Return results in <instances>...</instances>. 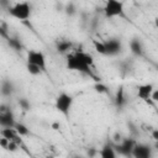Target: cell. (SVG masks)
Masks as SVG:
<instances>
[{
    "instance_id": "obj_4",
    "label": "cell",
    "mask_w": 158,
    "mask_h": 158,
    "mask_svg": "<svg viewBox=\"0 0 158 158\" xmlns=\"http://www.w3.org/2000/svg\"><path fill=\"white\" fill-rule=\"evenodd\" d=\"M104 16L106 19H112V17H125V9H123V2L118 0H109L105 2L104 6Z\"/></svg>"
},
{
    "instance_id": "obj_25",
    "label": "cell",
    "mask_w": 158,
    "mask_h": 158,
    "mask_svg": "<svg viewBox=\"0 0 158 158\" xmlns=\"http://www.w3.org/2000/svg\"><path fill=\"white\" fill-rule=\"evenodd\" d=\"M152 138H153L154 141L158 139V130H157V128H153V130H152Z\"/></svg>"
},
{
    "instance_id": "obj_16",
    "label": "cell",
    "mask_w": 158,
    "mask_h": 158,
    "mask_svg": "<svg viewBox=\"0 0 158 158\" xmlns=\"http://www.w3.org/2000/svg\"><path fill=\"white\" fill-rule=\"evenodd\" d=\"M73 47V43L68 40H62L59 42H57V46H56V49L58 53L60 54H69L70 53V49Z\"/></svg>"
},
{
    "instance_id": "obj_3",
    "label": "cell",
    "mask_w": 158,
    "mask_h": 158,
    "mask_svg": "<svg viewBox=\"0 0 158 158\" xmlns=\"http://www.w3.org/2000/svg\"><path fill=\"white\" fill-rule=\"evenodd\" d=\"M73 102H74V98L68 94V93H60L57 98H56V101H54V107L58 112H60L63 116H69L70 114V109L73 106Z\"/></svg>"
},
{
    "instance_id": "obj_14",
    "label": "cell",
    "mask_w": 158,
    "mask_h": 158,
    "mask_svg": "<svg viewBox=\"0 0 158 158\" xmlns=\"http://www.w3.org/2000/svg\"><path fill=\"white\" fill-rule=\"evenodd\" d=\"M130 49H131L132 54L136 56V57H142L143 56V52H144L143 44H142V42L138 38H132L131 40V42H130Z\"/></svg>"
},
{
    "instance_id": "obj_17",
    "label": "cell",
    "mask_w": 158,
    "mask_h": 158,
    "mask_svg": "<svg viewBox=\"0 0 158 158\" xmlns=\"http://www.w3.org/2000/svg\"><path fill=\"white\" fill-rule=\"evenodd\" d=\"M14 128L16 130V132H17V133H19L21 137H25V136L31 135L30 128H28V127H27L25 123H22V122H17V121H16V123H15Z\"/></svg>"
},
{
    "instance_id": "obj_27",
    "label": "cell",
    "mask_w": 158,
    "mask_h": 158,
    "mask_svg": "<svg viewBox=\"0 0 158 158\" xmlns=\"http://www.w3.org/2000/svg\"><path fill=\"white\" fill-rule=\"evenodd\" d=\"M59 126H60V125H59V123H57V122H56V123H52L53 130H58V128H59Z\"/></svg>"
},
{
    "instance_id": "obj_2",
    "label": "cell",
    "mask_w": 158,
    "mask_h": 158,
    "mask_svg": "<svg viewBox=\"0 0 158 158\" xmlns=\"http://www.w3.org/2000/svg\"><path fill=\"white\" fill-rule=\"evenodd\" d=\"M9 15L20 21H27L31 16V6L28 2H16L7 9Z\"/></svg>"
},
{
    "instance_id": "obj_1",
    "label": "cell",
    "mask_w": 158,
    "mask_h": 158,
    "mask_svg": "<svg viewBox=\"0 0 158 158\" xmlns=\"http://www.w3.org/2000/svg\"><path fill=\"white\" fill-rule=\"evenodd\" d=\"M94 64V58L91 54L83 52V51H77L73 53L67 54L65 57V65L67 69L69 70H74V72H79L83 74H86L91 78H94L96 81H99V79L94 75L91 68Z\"/></svg>"
},
{
    "instance_id": "obj_21",
    "label": "cell",
    "mask_w": 158,
    "mask_h": 158,
    "mask_svg": "<svg viewBox=\"0 0 158 158\" xmlns=\"http://www.w3.org/2000/svg\"><path fill=\"white\" fill-rule=\"evenodd\" d=\"M19 106L22 111H28L31 109V102L26 98H20L19 99Z\"/></svg>"
},
{
    "instance_id": "obj_23",
    "label": "cell",
    "mask_w": 158,
    "mask_h": 158,
    "mask_svg": "<svg viewBox=\"0 0 158 158\" xmlns=\"http://www.w3.org/2000/svg\"><path fill=\"white\" fill-rule=\"evenodd\" d=\"M0 36L4 37L5 40H7V38L10 37V36L7 35V28H6V25H5V23H4V25L0 23Z\"/></svg>"
},
{
    "instance_id": "obj_22",
    "label": "cell",
    "mask_w": 158,
    "mask_h": 158,
    "mask_svg": "<svg viewBox=\"0 0 158 158\" xmlns=\"http://www.w3.org/2000/svg\"><path fill=\"white\" fill-rule=\"evenodd\" d=\"M95 90H96L98 93H105V94L109 93V89L106 88V85H104V84H101V83H99V81L95 84Z\"/></svg>"
},
{
    "instance_id": "obj_10",
    "label": "cell",
    "mask_w": 158,
    "mask_h": 158,
    "mask_svg": "<svg viewBox=\"0 0 158 158\" xmlns=\"http://www.w3.org/2000/svg\"><path fill=\"white\" fill-rule=\"evenodd\" d=\"M104 44L106 49V56H116L122 49V43L118 38H110L107 41H104Z\"/></svg>"
},
{
    "instance_id": "obj_13",
    "label": "cell",
    "mask_w": 158,
    "mask_h": 158,
    "mask_svg": "<svg viewBox=\"0 0 158 158\" xmlns=\"http://www.w3.org/2000/svg\"><path fill=\"white\" fill-rule=\"evenodd\" d=\"M114 104H115L116 109H118V110L123 109V106L126 105V96H125V90H123L122 85H120L116 90V94L114 98Z\"/></svg>"
},
{
    "instance_id": "obj_12",
    "label": "cell",
    "mask_w": 158,
    "mask_h": 158,
    "mask_svg": "<svg viewBox=\"0 0 158 158\" xmlns=\"http://www.w3.org/2000/svg\"><path fill=\"white\" fill-rule=\"evenodd\" d=\"M15 91V85L14 83L10 80V79H4L1 80V84H0V94L5 98H9L14 94Z\"/></svg>"
},
{
    "instance_id": "obj_26",
    "label": "cell",
    "mask_w": 158,
    "mask_h": 158,
    "mask_svg": "<svg viewBox=\"0 0 158 158\" xmlns=\"http://www.w3.org/2000/svg\"><path fill=\"white\" fill-rule=\"evenodd\" d=\"M95 153H98V151L96 149H90V152H88V154H89V157H93Z\"/></svg>"
},
{
    "instance_id": "obj_8",
    "label": "cell",
    "mask_w": 158,
    "mask_h": 158,
    "mask_svg": "<svg viewBox=\"0 0 158 158\" xmlns=\"http://www.w3.org/2000/svg\"><path fill=\"white\" fill-rule=\"evenodd\" d=\"M154 90V85L151 83H144V84H139L137 85V98L144 102H147L148 105H153L154 102H152L151 100V94Z\"/></svg>"
},
{
    "instance_id": "obj_19",
    "label": "cell",
    "mask_w": 158,
    "mask_h": 158,
    "mask_svg": "<svg viewBox=\"0 0 158 158\" xmlns=\"http://www.w3.org/2000/svg\"><path fill=\"white\" fill-rule=\"evenodd\" d=\"M93 44H94V49H95V51H96L99 54L106 56V49H105L104 41H98V40H94Z\"/></svg>"
},
{
    "instance_id": "obj_9",
    "label": "cell",
    "mask_w": 158,
    "mask_h": 158,
    "mask_svg": "<svg viewBox=\"0 0 158 158\" xmlns=\"http://www.w3.org/2000/svg\"><path fill=\"white\" fill-rule=\"evenodd\" d=\"M132 158H153L152 147L146 143H136L132 149Z\"/></svg>"
},
{
    "instance_id": "obj_7",
    "label": "cell",
    "mask_w": 158,
    "mask_h": 158,
    "mask_svg": "<svg viewBox=\"0 0 158 158\" xmlns=\"http://www.w3.org/2000/svg\"><path fill=\"white\" fill-rule=\"evenodd\" d=\"M26 60L28 64H33V65H37L42 69V72L46 70V56L41 52V51H28L27 52V56H26Z\"/></svg>"
},
{
    "instance_id": "obj_15",
    "label": "cell",
    "mask_w": 158,
    "mask_h": 158,
    "mask_svg": "<svg viewBox=\"0 0 158 158\" xmlns=\"http://www.w3.org/2000/svg\"><path fill=\"white\" fill-rule=\"evenodd\" d=\"M100 158H117V153L114 149V146L111 143H106L102 146V148L98 152Z\"/></svg>"
},
{
    "instance_id": "obj_20",
    "label": "cell",
    "mask_w": 158,
    "mask_h": 158,
    "mask_svg": "<svg viewBox=\"0 0 158 158\" xmlns=\"http://www.w3.org/2000/svg\"><path fill=\"white\" fill-rule=\"evenodd\" d=\"M26 69H27V72L31 74V75H33V77H37V75H41L42 74V69L40 68V67H37V65H33V64H26Z\"/></svg>"
},
{
    "instance_id": "obj_24",
    "label": "cell",
    "mask_w": 158,
    "mask_h": 158,
    "mask_svg": "<svg viewBox=\"0 0 158 158\" xmlns=\"http://www.w3.org/2000/svg\"><path fill=\"white\" fill-rule=\"evenodd\" d=\"M151 100H152V102H157L158 101V90L156 88L151 94Z\"/></svg>"
},
{
    "instance_id": "obj_6",
    "label": "cell",
    "mask_w": 158,
    "mask_h": 158,
    "mask_svg": "<svg viewBox=\"0 0 158 158\" xmlns=\"http://www.w3.org/2000/svg\"><path fill=\"white\" fill-rule=\"evenodd\" d=\"M137 142L133 138H123L118 143L112 144L115 152L118 156H123L126 158H132V149Z\"/></svg>"
},
{
    "instance_id": "obj_18",
    "label": "cell",
    "mask_w": 158,
    "mask_h": 158,
    "mask_svg": "<svg viewBox=\"0 0 158 158\" xmlns=\"http://www.w3.org/2000/svg\"><path fill=\"white\" fill-rule=\"evenodd\" d=\"M6 41H7V44H9L14 51L19 52V51L22 49V43H21L20 38H17V37H9Z\"/></svg>"
},
{
    "instance_id": "obj_11",
    "label": "cell",
    "mask_w": 158,
    "mask_h": 158,
    "mask_svg": "<svg viewBox=\"0 0 158 158\" xmlns=\"http://www.w3.org/2000/svg\"><path fill=\"white\" fill-rule=\"evenodd\" d=\"M0 136L2 138H6L7 141H12L15 143H17L19 146L22 143L21 136L16 132V130L14 127H6V128H1L0 130Z\"/></svg>"
},
{
    "instance_id": "obj_5",
    "label": "cell",
    "mask_w": 158,
    "mask_h": 158,
    "mask_svg": "<svg viewBox=\"0 0 158 158\" xmlns=\"http://www.w3.org/2000/svg\"><path fill=\"white\" fill-rule=\"evenodd\" d=\"M16 123L15 115L12 112V109L7 104H0V127H14Z\"/></svg>"
},
{
    "instance_id": "obj_28",
    "label": "cell",
    "mask_w": 158,
    "mask_h": 158,
    "mask_svg": "<svg viewBox=\"0 0 158 158\" xmlns=\"http://www.w3.org/2000/svg\"><path fill=\"white\" fill-rule=\"evenodd\" d=\"M75 158H81V157H75Z\"/></svg>"
}]
</instances>
